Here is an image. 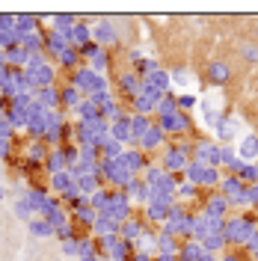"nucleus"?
Listing matches in <instances>:
<instances>
[{"label": "nucleus", "mask_w": 258, "mask_h": 261, "mask_svg": "<svg viewBox=\"0 0 258 261\" xmlns=\"http://www.w3.org/2000/svg\"><path fill=\"white\" fill-rule=\"evenodd\" d=\"M0 199H3V190H0Z\"/></svg>", "instance_id": "f257e3e1"}]
</instances>
